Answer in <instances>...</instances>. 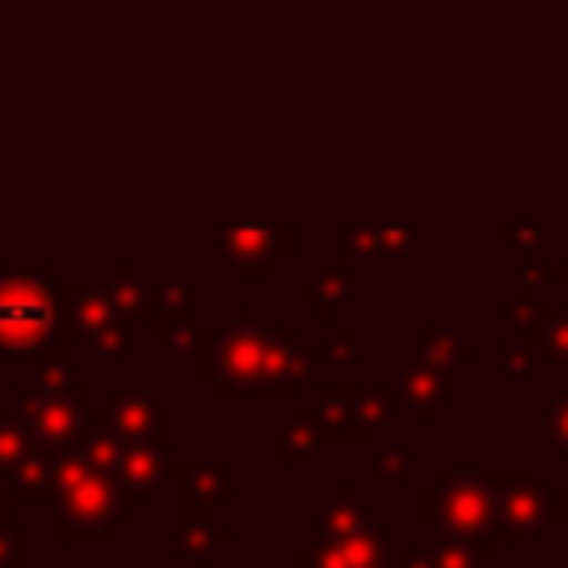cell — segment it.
<instances>
[{
    "label": "cell",
    "mask_w": 568,
    "mask_h": 568,
    "mask_svg": "<svg viewBox=\"0 0 568 568\" xmlns=\"http://www.w3.org/2000/svg\"><path fill=\"white\" fill-rule=\"evenodd\" d=\"M155 337L191 359L195 382L213 386L217 404L240 395L257 404H293L297 382L320 364L315 346L297 342V328L284 324H155Z\"/></svg>",
    "instance_id": "obj_1"
},
{
    "label": "cell",
    "mask_w": 568,
    "mask_h": 568,
    "mask_svg": "<svg viewBox=\"0 0 568 568\" xmlns=\"http://www.w3.org/2000/svg\"><path fill=\"white\" fill-rule=\"evenodd\" d=\"M71 324L49 266H0V359H31L36 373L71 368Z\"/></svg>",
    "instance_id": "obj_2"
},
{
    "label": "cell",
    "mask_w": 568,
    "mask_h": 568,
    "mask_svg": "<svg viewBox=\"0 0 568 568\" xmlns=\"http://www.w3.org/2000/svg\"><path fill=\"white\" fill-rule=\"evenodd\" d=\"M417 519L430 524L444 546L488 564L497 555V466H439L435 479L417 488Z\"/></svg>",
    "instance_id": "obj_3"
},
{
    "label": "cell",
    "mask_w": 568,
    "mask_h": 568,
    "mask_svg": "<svg viewBox=\"0 0 568 568\" xmlns=\"http://www.w3.org/2000/svg\"><path fill=\"white\" fill-rule=\"evenodd\" d=\"M53 497V541H111L120 524H133V497L120 488V479L71 448L62 453Z\"/></svg>",
    "instance_id": "obj_4"
},
{
    "label": "cell",
    "mask_w": 568,
    "mask_h": 568,
    "mask_svg": "<svg viewBox=\"0 0 568 568\" xmlns=\"http://www.w3.org/2000/svg\"><path fill=\"white\" fill-rule=\"evenodd\" d=\"M13 408H18L22 426H27L40 444H49V448H75V444L98 426L93 386L80 382L71 368L36 373V382L18 390Z\"/></svg>",
    "instance_id": "obj_5"
},
{
    "label": "cell",
    "mask_w": 568,
    "mask_h": 568,
    "mask_svg": "<svg viewBox=\"0 0 568 568\" xmlns=\"http://www.w3.org/2000/svg\"><path fill=\"white\" fill-rule=\"evenodd\" d=\"M395 408H399V382H368V386L328 382L311 399L320 444H373L377 430L395 417Z\"/></svg>",
    "instance_id": "obj_6"
},
{
    "label": "cell",
    "mask_w": 568,
    "mask_h": 568,
    "mask_svg": "<svg viewBox=\"0 0 568 568\" xmlns=\"http://www.w3.org/2000/svg\"><path fill=\"white\" fill-rule=\"evenodd\" d=\"M62 311L80 342H89L102 359H124L133 346V320L115 302L106 284H62Z\"/></svg>",
    "instance_id": "obj_7"
},
{
    "label": "cell",
    "mask_w": 568,
    "mask_h": 568,
    "mask_svg": "<svg viewBox=\"0 0 568 568\" xmlns=\"http://www.w3.org/2000/svg\"><path fill=\"white\" fill-rule=\"evenodd\" d=\"M293 244H297L293 222H222L213 253L231 262L235 280H271L280 262L297 257Z\"/></svg>",
    "instance_id": "obj_8"
},
{
    "label": "cell",
    "mask_w": 568,
    "mask_h": 568,
    "mask_svg": "<svg viewBox=\"0 0 568 568\" xmlns=\"http://www.w3.org/2000/svg\"><path fill=\"white\" fill-rule=\"evenodd\" d=\"M555 524V488L532 466H497V546L528 541Z\"/></svg>",
    "instance_id": "obj_9"
},
{
    "label": "cell",
    "mask_w": 568,
    "mask_h": 568,
    "mask_svg": "<svg viewBox=\"0 0 568 568\" xmlns=\"http://www.w3.org/2000/svg\"><path fill=\"white\" fill-rule=\"evenodd\" d=\"M98 426L120 444H169L173 439V408L155 399L146 386H120L111 399L98 404Z\"/></svg>",
    "instance_id": "obj_10"
},
{
    "label": "cell",
    "mask_w": 568,
    "mask_h": 568,
    "mask_svg": "<svg viewBox=\"0 0 568 568\" xmlns=\"http://www.w3.org/2000/svg\"><path fill=\"white\" fill-rule=\"evenodd\" d=\"M297 568H395V546L382 524L346 541H306L293 555Z\"/></svg>",
    "instance_id": "obj_11"
},
{
    "label": "cell",
    "mask_w": 568,
    "mask_h": 568,
    "mask_svg": "<svg viewBox=\"0 0 568 568\" xmlns=\"http://www.w3.org/2000/svg\"><path fill=\"white\" fill-rule=\"evenodd\" d=\"M417 240L413 222H342L337 226V262H386V257H408Z\"/></svg>",
    "instance_id": "obj_12"
},
{
    "label": "cell",
    "mask_w": 568,
    "mask_h": 568,
    "mask_svg": "<svg viewBox=\"0 0 568 568\" xmlns=\"http://www.w3.org/2000/svg\"><path fill=\"white\" fill-rule=\"evenodd\" d=\"M173 488H178V519L173 524H200V519H213V510H222L231 501V470L217 462L178 466Z\"/></svg>",
    "instance_id": "obj_13"
},
{
    "label": "cell",
    "mask_w": 568,
    "mask_h": 568,
    "mask_svg": "<svg viewBox=\"0 0 568 568\" xmlns=\"http://www.w3.org/2000/svg\"><path fill=\"white\" fill-rule=\"evenodd\" d=\"M106 470L120 479V488H124L129 497H155V488H160L164 479H173L178 466L169 462V453H164L160 444H120V439H115Z\"/></svg>",
    "instance_id": "obj_14"
},
{
    "label": "cell",
    "mask_w": 568,
    "mask_h": 568,
    "mask_svg": "<svg viewBox=\"0 0 568 568\" xmlns=\"http://www.w3.org/2000/svg\"><path fill=\"white\" fill-rule=\"evenodd\" d=\"M453 377H457V368L444 364V359H430V355H417L413 364H404V373H399V395L413 404V417H417L422 426H430L435 413L453 399Z\"/></svg>",
    "instance_id": "obj_15"
},
{
    "label": "cell",
    "mask_w": 568,
    "mask_h": 568,
    "mask_svg": "<svg viewBox=\"0 0 568 568\" xmlns=\"http://www.w3.org/2000/svg\"><path fill=\"white\" fill-rule=\"evenodd\" d=\"M315 528H320V541H346V537H359L373 528V510L359 497V488L337 484L333 497L315 506Z\"/></svg>",
    "instance_id": "obj_16"
},
{
    "label": "cell",
    "mask_w": 568,
    "mask_h": 568,
    "mask_svg": "<svg viewBox=\"0 0 568 568\" xmlns=\"http://www.w3.org/2000/svg\"><path fill=\"white\" fill-rule=\"evenodd\" d=\"M293 297H297L302 306H315L320 320H333L337 306L351 297V266H342V262H320L315 275L293 288Z\"/></svg>",
    "instance_id": "obj_17"
},
{
    "label": "cell",
    "mask_w": 568,
    "mask_h": 568,
    "mask_svg": "<svg viewBox=\"0 0 568 568\" xmlns=\"http://www.w3.org/2000/svg\"><path fill=\"white\" fill-rule=\"evenodd\" d=\"M524 346H532L537 355L555 359V364H568V306H550V302H537L532 320L524 324Z\"/></svg>",
    "instance_id": "obj_18"
},
{
    "label": "cell",
    "mask_w": 568,
    "mask_h": 568,
    "mask_svg": "<svg viewBox=\"0 0 568 568\" xmlns=\"http://www.w3.org/2000/svg\"><path fill=\"white\" fill-rule=\"evenodd\" d=\"M36 448H40V439L22 426L18 408H13L9 399H0V484H9V479L31 462Z\"/></svg>",
    "instance_id": "obj_19"
},
{
    "label": "cell",
    "mask_w": 568,
    "mask_h": 568,
    "mask_svg": "<svg viewBox=\"0 0 568 568\" xmlns=\"http://www.w3.org/2000/svg\"><path fill=\"white\" fill-rule=\"evenodd\" d=\"M315 448H320L315 413H311V404H297L293 422L275 435V462H280V466H302V462H311V457H315Z\"/></svg>",
    "instance_id": "obj_20"
},
{
    "label": "cell",
    "mask_w": 568,
    "mask_h": 568,
    "mask_svg": "<svg viewBox=\"0 0 568 568\" xmlns=\"http://www.w3.org/2000/svg\"><path fill=\"white\" fill-rule=\"evenodd\" d=\"M235 541L231 524L200 519V524H173V550L182 559H213V550H226Z\"/></svg>",
    "instance_id": "obj_21"
},
{
    "label": "cell",
    "mask_w": 568,
    "mask_h": 568,
    "mask_svg": "<svg viewBox=\"0 0 568 568\" xmlns=\"http://www.w3.org/2000/svg\"><path fill=\"white\" fill-rule=\"evenodd\" d=\"M191 311H195L191 284L164 280V284H151L146 288V320H155V324H182V320H191Z\"/></svg>",
    "instance_id": "obj_22"
},
{
    "label": "cell",
    "mask_w": 568,
    "mask_h": 568,
    "mask_svg": "<svg viewBox=\"0 0 568 568\" xmlns=\"http://www.w3.org/2000/svg\"><path fill=\"white\" fill-rule=\"evenodd\" d=\"M417 342H422V355L444 359V364H453V368L479 359V346H475V342H462L453 328H439V324H417Z\"/></svg>",
    "instance_id": "obj_23"
},
{
    "label": "cell",
    "mask_w": 568,
    "mask_h": 568,
    "mask_svg": "<svg viewBox=\"0 0 568 568\" xmlns=\"http://www.w3.org/2000/svg\"><path fill=\"white\" fill-rule=\"evenodd\" d=\"M395 568H479L466 550L453 546H395Z\"/></svg>",
    "instance_id": "obj_24"
},
{
    "label": "cell",
    "mask_w": 568,
    "mask_h": 568,
    "mask_svg": "<svg viewBox=\"0 0 568 568\" xmlns=\"http://www.w3.org/2000/svg\"><path fill=\"white\" fill-rule=\"evenodd\" d=\"M413 457H417V448H413V444L377 448V466H373L377 484H408V479H413Z\"/></svg>",
    "instance_id": "obj_25"
},
{
    "label": "cell",
    "mask_w": 568,
    "mask_h": 568,
    "mask_svg": "<svg viewBox=\"0 0 568 568\" xmlns=\"http://www.w3.org/2000/svg\"><path fill=\"white\" fill-rule=\"evenodd\" d=\"M541 439H546L559 457H568V386L546 404V413H541Z\"/></svg>",
    "instance_id": "obj_26"
},
{
    "label": "cell",
    "mask_w": 568,
    "mask_h": 568,
    "mask_svg": "<svg viewBox=\"0 0 568 568\" xmlns=\"http://www.w3.org/2000/svg\"><path fill=\"white\" fill-rule=\"evenodd\" d=\"M355 342H359V328L355 324H337L315 351H320V359H328V364H342L346 355H355Z\"/></svg>",
    "instance_id": "obj_27"
},
{
    "label": "cell",
    "mask_w": 568,
    "mask_h": 568,
    "mask_svg": "<svg viewBox=\"0 0 568 568\" xmlns=\"http://www.w3.org/2000/svg\"><path fill=\"white\" fill-rule=\"evenodd\" d=\"M532 373H537V351L524 346V342H515L506 351V359H501V377H532Z\"/></svg>",
    "instance_id": "obj_28"
},
{
    "label": "cell",
    "mask_w": 568,
    "mask_h": 568,
    "mask_svg": "<svg viewBox=\"0 0 568 568\" xmlns=\"http://www.w3.org/2000/svg\"><path fill=\"white\" fill-rule=\"evenodd\" d=\"M497 235H501V240H519V244H524V257H528V248L537 244V235H541V231H537L532 222H501V226H497Z\"/></svg>",
    "instance_id": "obj_29"
},
{
    "label": "cell",
    "mask_w": 568,
    "mask_h": 568,
    "mask_svg": "<svg viewBox=\"0 0 568 568\" xmlns=\"http://www.w3.org/2000/svg\"><path fill=\"white\" fill-rule=\"evenodd\" d=\"M4 510H9V488L0 484V519H4Z\"/></svg>",
    "instance_id": "obj_30"
},
{
    "label": "cell",
    "mask_w": 568,
    "mask_h": 568,
    "mask_svg": "<svg viewBox=\"0 0 568 568\" xmlns=\"http://www.w3.org/2000/svg\"><path fill=\"white\" fill-rule=\"evenodd\" d=\"M262 568H271V564H262Z\"/></svg>",
    "instance_id": "obj_31"
}]
</instances>
